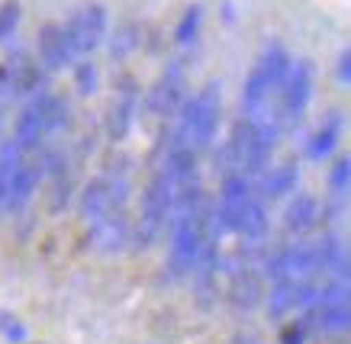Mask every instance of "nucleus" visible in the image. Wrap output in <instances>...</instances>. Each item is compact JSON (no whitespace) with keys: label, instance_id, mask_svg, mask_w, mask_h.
<instances>
[{"label":"nucleus","instance_id":"nucleus-1","mask_svg":"<svg viewBox=\"0 0 351 344\" xmlns=\"http://www.w3.org/2000/svg\"><path fill=\"white\" fill-rule=\"evenodd\" d=\"M219 107H223V84H219V81H210L197 97L181 103L171 145L187 148V151H193V155H200L203 148H210L216 139V132H219Z\"/></svg>","mask_w":351,"mask_h":344},{"label":"nucleus","instance_id":"nucleus-2","mask_svg":"<svg viewBox=\"0 0 351 344\" xmlns=\"http://www.w3.org/2000/svg\"><path fill=\"white\" fill-rule=\"evenodd\" d=\"M171 209H174V181H171L165 171H158L152 177L149 187H145L142 209H138V222L132 226V241H136L138 248L155 245L171 222Z\"/></svg>","mask_w":351,"mask_h":344},{"label":"nucleus","instance_id":"nucleus-3","mask_svg":"<svg viewBox=\"0 0 351 344\" xmlns=\"http://www.w3.org/2000/svg\"><path fill=\"white\" fill-rule=\"evenodd\" d=\"M107 7L100 3H84L77 7L68 20L62 23L64 29V45H68V55H71V65L84 62L90 52H97L104 39H107Z\"/></svg>","mask_w":351,"mask_h":344},{"label":"nucleus","instance_id":"nucleus-4","mask_svg":"<svg viewBox=\"0 0 351 344\" xmlns=\"http://www.w3.org/2000/svg\"><path fill=\"white\" fill-rule=\"evenodd\" d=\"M277 119H280V129H293L300 126V119L306 116V107L313 100V65L309 62H293L290 75L284 77V84L277 87Z\"/></svg>","mask_w":351,"mask_h":344},{"label":"nucleus","instance_id":"nucleus-5","mask_svg":"<svg viewBox=\"0 0 351 344\" xmlns=\"http://www.w3.org/2000/svg\"><path fill=\"white\" fill-rule=\"evenodd\" d=\"M126 200H129L126 174H104L81 196V215H84L87 226H94V222H100V219H107L113 213H126Z\"/></svg>","mask_w":351,"mask_h":344},{"label":"nucleus","instance_id":"nucleus-6","mask_svg":"<svg viewBox=\"0 0 351 344\" xmlns=\"http://www.w3.org/2000/svg\"><path fill=\"white\" fill-rule=\"evenodd\" d=\"M265 277H271V283H313V280L319 277L313 241L287 245V248H280V251H274V254H267Z\"/></svg>","mask_w":351,"mask_h":344},{"label":"nucleus","instance_id":"nucleus-7","mask_svg":"<svg viewBox=\"0 0 351 344\" xmlns=\"http://www.w3.org/2000/svg\"><path fill=\"white\" fill-rule=\"evenodd\" d=\"M45 84V71L26 55H13L7 65H0V109L10 107L13 100L32 97Z\"/></svg>","mask_w":351,"mask_h":344},{"label":"nucleus","instance_id":"nucleus-8","mask_svg":"<svg viewBox=\"0 0 351 344\" xmlns=\"http://www.w3.org/2000/svg\"><path fill=\"white\" fill-rule=\"evenodd\" d=\"M248 203H252V183H248V177H242V174H226L219 200L213 203L219 232H235Z\"/></svg>","mask_w":351,"mask_h":344},{"label":"nucleus","instance_id":"nucleus-9","mask_svg":"<svg viewBox=\"0 0 351 344\" xmlns=\"http://www.w3.org/2000/svg\"><path fill=\"white\" fill-rule=\"evenodd\" d=\"M187 84H184V65L181 62H168L165 75L158 77V84L149 90V100H145V113L152 119H168L174 109L181 107V97Z\"/></svg>","mask_w":351,"mask_h":344},{"label":"nucleus","instance_id":"nucleus-10","mask_svg":"<svg viewBox=\"0 0 351 344\" xmlns=\"http://www.w3.org/2000/svg\"><path fill=\"white\" fill-rule=\"evenodd\" d=\"M136 109H138V87L136 81H126L119 84L117 97L110 103V116H107V129H110V139H126L129 129H132V119H136Z\"/></svg>","mask_w":351,"mask_h":344},{"label":"nucleus","instance_id":"nucleus-11","mask_svg":"<svg viewBox=\"0 0 351 344\" xmlns=\"http://www.w3.org/2000/svg\"><path fill=\"white\" fill-rule=\"evenodd\" d=\"M90 228V238H94V245L104 251V254H119L123 248L132 241V226H129L126 213H113L107 219H100L94 222Z\"/></svg>","mask_w":351,"mask_h":344},{"label":"nucleus","instance_id":"nucleus-12","mask_svg":"<svg viewBox=\"0 0 351 344\" xmlns=\"http://www.w3.org/2000/svg\"><path fill=\"white\" fill-rule=\"evenodd\" d=\"M71 65V55H68V45H64V29L62 23H49L39 29V68L55 75V71H64Z\"/></svg>","mask_w":351,"mask_h":344},{"label":"nucleus","instance_id":"nucleus-13","mask_svg":"<svg viewBox=\"0 0 351 344\" xmlns=\"http://www.w3.org/2000/svg\"><path fill=\"white\" fill-rule=\"evenodd\" d=\"M319 200L309 194H297L293 200L287 203V209H284V226H287V232H293V235H306L313 226H319Z\"/></svg>","mask_w":351,"mask_h":344},{"label":"nucleus","instance_id":"nucleus-14","mask_svg":"<svg viewBox=\"0 0 351 344\" xmlns=\"http://www.w3.org/2000/svg\"><path fill=\"white\" fill-rule=\"evenodd\" d=\"M297 181H300L297 164H277L271 171L258 174V194L265 196V200H280V196L293 194Z\"/></svg>","mask_w":351,"mask_h":344},{"label":"nucleus","instance_id":"nucleus-15","mask_svg":"<svg viewBox=\"0 0 351 344\" xmlns=\"http://www.w3.org/2000/svg\"><path fill=\"white\" fill-rule=\"evenodd\" d=\"M235 232L242 235L245 248H258L265 241L267 232H271V222H267V209L261 200L252 196V203L245 206V213H242V219H239V228H235Z\"/></svg>","mask_w":351,"mask_h":344},{"label":"nucleus","instance_id":"nucleus-16","mask_svg":"<svg viewBox=\"0 0 351 344\" xmlns=\"http://www.w3.org/2000/svg\"><path fill=\"white\" fill-rule=\"evenodd\" d=\"M23 155H26V151L13 139H7L0 145V209L10 206L13 183H16V174H20V168H23Z\"/></svg>","mask_w":351,"mask_h":344},{"label":"nucleus","instance_id":"nucleus-17","mask_svg":"<svg viewBox=\"0 0 351 344\" xmlns=\"http://www.w3.org/2000/svg\"><path fill=\"white\" fill-rule=\"evenodd\" d=\"M271 94H274V87H271V81L265 77V71L255 65L252 71H248V77H245V84H242L245 116H258L261 109L271 107Z\"/></svg>","mask_w":351,"mask_h":344},{"label":"nucleus","instance_id":"nucleus-18","mask_svg":"<svg viewBox=\"0 0 351 344\" xmlns=\"http://www.w3.org/2000/svg\"><path fill=\"white\" fill-rule=\"evenodd\" d=\"M258 68L265 71V77L271 81V87H280L284 84V77L290 75V68H293V58H290L287 52V45H280V42H271L261 52V58H258Z\"/></svg>","mask_w":351,"mask_h":344},{"label":"nucleus","instance_id":"nucleus-19","mask_svg":"<svg viewBox=\"0 0 351 344\" xmlns=\"http://www.w3.org/2000/svg\"><path fill=\"white\" fill-rule=\"evenodd\" d=\"M339 129H341V122L339 116H326L322 119V126L313 135H309L306 142V158L309 161H319V158H329L332 151H335V145H339Z\"/></svg>","mask_w":351,"mask_h":344},{"label":"nucleus","instance_id":"nucleus-20","mask_svg":"<svg viewBox=\"0 0 351 344\" xmlns=\"http://www.w3.org/2000/svg\"><path fill=\"white\" fill-rule=\"evenodd\" d=\"M200 26H203V7L200 3H191L184 10V16L178 20V26H174V42L181 45L184 52H191L193 45L200 42Z\"/></svg>","mask_w":351,"mask_h":344},{"label":"nucleus","instance_id":"nucleus-21","mask_svg":"<svg viewBox=\"0 0 351 344\" xmlns=\"http://www.w3.org/2000/svg\"><path fill=\"white\" fill-rule=\"evenodd\" d=\"M138 45V26L136 23H126V26H119L117 33H113V39H110V55L113 58H126V55L136 52Z\"/></svg>","mask_w":351,"mask_h":344},{"label":"nucleus","instance_id":"nucleus-22","mask_svg":"<svg viewBox=\"0 0 351 344\" xmlns=\"http://www.w3.org/2000/svg\"><path fill=\"white\" fill-rule=\"evenodd\" d=\"M20 20H23L20 3L7 0V3L0 7V42H3V39H10V36L20 29Z\"/></svg>","mask_w":351,"mask_h":344},{"label":"nucleus","instance_id":"nucleus-23","mask_svg":"<svg viewBox=\"0 0 351 344\" xmlns=\"http://www.w3.org/2000/svg\"><path fill=\"white\" fill-rule=\"evenodd\" d=\"M348 181H351V161L348 158H339L335 168H332V174H329V187L341 196V200L348 196Z\"/></svg>","mask_w":351,"mask_h":344},{"label":"nucleus","instance_id":"nucleus-24","mask_svg":"<svg viewBox=\"0 0 351 344\" xmlns=\"http://www.w3.org/2000/svg\"><path fill=\"white\" fill-rule=\"evenodd\" d=\"M75 81H77V90L81 94H94L97 84H100V75L90 62H77V71H75Z\"/></svg>","mask_w":351,"mask_h":344},{"label":"nucleus","instance_id":"nucleus-25","mask_svg":"<svg viewBox=\"0 0 351 344\" xmlns=\"http://www.w3.org/2000/svg\"><path fill=\"white\" fill-rule=\"evenodd\" d=\"M0 325H3V334H7L10 341H23V338H26V328H23V322H16L13 315H0Z\"/></svg>","mask_w":351,"mask_h":344},{"label":"nucleus","instance_id":"nucleus-26","mask_svg":"<svg viewBox=\"0 0 351 344\" xmlns=\"http://www.w3.org/2000/svg\"><path fill=\"white\" fill-rule=\"evenodd\" d=\"M306 341H309L306 322H297V325H290V328H284V344H306Z\"/></svg>","mask_w":351,"mask_h":344},{"label":"nucleus","instance_id":"nucleus-27","mask_svg":"<svg viewBox=\"0 0 351 344\" xmlns=\"http://www.w3.org/2000/svg\"><path fill=\"white\" fill-rule=\"evenodd\" d=\"M335 77H339L341 84H348V81H351V52H348V49H341V55H339V71H335Z\"/></svg>","mask_w":351,"mask_h":344},{"label":"nucleus","instance_id":"nucleus-28","mask_svg":"<svg viewBox=\"0 0 351 344\" xmlns=\"http://www.w3.org/2000/svg\"><path fill=\"white\" fill-rule=\"evenodd\" d=\"M0 119H3V109H0Z\"/></svg>","mask_w":351,"mask_h":344}]
</instances>
